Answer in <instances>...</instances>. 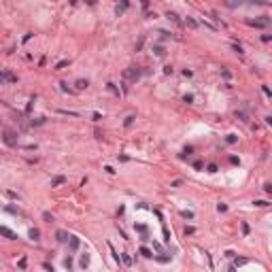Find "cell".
<instances>
[{
  "label": "cell",
  "mask_w": 272,
  "mask_h": 272,
  "mask_svg": "<svg viewBox=\"0 0 272 272\" xmlns=\"http://www.w3.org/2000/svg\"><path fill=\"white\" fill-rule=\"evenodd\" d=\"M85 2H87V4H89V6H94V4H96V2H98V0H85Z\"/></svg>",
  "instance_id": "33"
},
{
  "label": "cell",
  "mask_w": 272,
  "mask_h": 272,
  "mask_svg": "<svg viewBox=\"0 0 272 272\" xmlns=\"http://www.w3.org/2000/svg\"><path fill=\"white\" fill-rule=\"evenodd\" d=\"M166 17H168L170 21H174L177 26H183V21L179 19V15H177V13H172V11H168V13H166Z\"/></svg>",
  "instance_id": "10"
},
{
  "label": "cell",
  "mask_w": 272,
  "mask_h": 272,
  "mask_svg": "<svg viewBox=\"0 0 272 272\" xmlns=\"http://www.w3.org/2000/svg\"><path fill=\"white\" fill-rule=\"evenodd\" d=\"M247 23L253 26V28H266V26L270 23V19H268V17H264V19H249Z\"/></svg>",
  "instance_id": "4"
},
{
  "label": "cell",
  "mask_w": 272,
  "mask_h": 272,
  "mask_svg": "<svg viewBox=\"0 0 272 272\" xmlns=\"http://www.w3.org/2000/svg\"><path fill=\"white\" fill-rule=\"evenodd\" d=\"M106 87H108V89H111V92H113L115 96H119V89H117V85H115V83H108Z\"/></svg>",
  "instance_id": "19"
},
{
  "label": "cell",
  "mask_w": 272,
  "mask_h": 272,
  "mask_svg": "<svg viewBox=\"0 0 272 272\" xmlns=\"http://www.w3.org/2000/svg\"><path fill=\"white\" fill-rule=\"evenodd\" d=\"M17 77L13 75V72H4V70H0V83H15Z\"/></svg>",
  "instance_id": "3"
},
{
  "label": "cell",
  "mask_w": 272,
  "mask_h": 272,
  "mask_svg": "<svg viewBox=\"0 0 272 272\" xmlns=\"http://www.w3.org/2000/svg\"><path fill=\"white\" fill-rule=\"evenodd\" d=\"M56 238H58V242H68V234L64 230H58L56 232Z\"/></svg>",
  "instance_id": "8"
},
{
  "label": "cell",
  "mask_w": 272,
  "mask_h": 272,
  "mask_svg": "<svg viewBox=\"0 0 272 272\" xmlns=\"http://www.w3.org/2000/svg\"><path fill=\"white\" fill-rule=\"evenodd\" d=\"M181 215H183L185 219H194V213H189V211H183V213H181Z\"/></svg>",
  "instance_id": "25"
},
{
  "label": "cell",
  "mask_w": 272,
  "mask_h": 272,
  "mask_svg": "<svg viewBox=\"0 0 272 272\" xmlns=\"http://www.w3.org/2000/svg\"><path fill=\"white\" fill-rule=\"evenodd\" d=\"M270 202L268 200H255V206H268Z\"/></svg>",
  "instance_id": "24"
},
{
  "label": "cell",
  "mask_w": 272,
  "mask_h": 272,
  "mask_svg": "<svg viewBox=\"0 0 272 272\" xmlns=\"http://www.w3.org/2000/svg\"><path fill=\"white\" fill-rule=\"evenodd\" d=\"M225 140H228L230 145H234V142H236V136H234V134H230V136H228V138H225Z\"/></svg>",
  "instance_id": "27"
},
{
  "label": "cell",
  "mask_w": 272,
  "mask_h": 272,
  "mask_svg": "<svg viewBox=\"0 0 272 272\" xmlns=\"http://www.w3.org/2000/svg\"><path fill=\"white\" fill-rule=\"evenodd\" d=\"M217 211H219V213H225V211H228V206L221 202V204H217Z\"/></svg>",
  "instance_id": "23"
},
{
  "label": "cell",
  "mask_w": 272,
  "mask_h": 272,
  "mask_svg": "<svg viewBox=\"0 0 272 272\" xmlns=\"http://www.w3.org/2000/svg\"><path fill=\"white\" fill-rule=\"evenodd\" d=\"M134 119H136V117H134V115H130L128 119H125V125H132V121H134Z\"/></svg>",
  "instance_id": "28"
},
{
  "label": "cell",
  "mask_w": 272,
  "mask_h": 272,
  "mask_svg": "<svg viewBox=\"0 0 272 272\" xmlns=\"http://www.w3.org/2000/svg\"><path fill=\"white\" fill-rule=\"evenodd\" d=\"M64 181H66V177H56V179L51 181V187H60L62 183H64Z\"/></svg>",
  "instance_id": "12"
},
{
  "label": "cell",
  "mask_w": 272,
  "mask_h": 272,
  "mask_svg": "<svg viewBox=\"0 0 272 272\" xmlns=\"http://www.w3.org/2000/svg\"><path fill=\"white\" fill-rule=\"evenodd\" d=\"M121 261H123L125 266H132V257L128 255V253H123V255H121Z\"/></svg>",
  "instance_id": "17"
},
{
  "label": "cell",
  "mask_w": 272,
  "mask_h": 272,
  "mask_svg": "<svg viewBox=\"0 0 272 272\" xmlns=\"http://www.w3.org/2000/svg\"><path fill=\"white\" fill-rule=\"evenodd\" d=\"M43 219L51 223V221H53V215H51V213H43Z\"/></svg>",
  "instance_id": "21"
},
{
  "label": "cell",
  "mask_w": 272,
  "mask_h": 272,
  "mask_svg": "<svg viewBox=\"0 0 272 272\" xmlns=\"http://www.w3.org/2000/svg\"><path fill=\"white\" fill-rule=\"evenodd\" d=\"M66 66H68V60H62L60 64L56 66V70H62V68H66Z\"/></svg>",
  "instance_id": "20"
},
{
  "label": "cell",
  "mask_w": 272,
  "mask_h": 272,
  "mask_svg": "<svg viewBox=\"0 0 272 272\" xmlns=\"http://www.w3.org/2000/svg\"><path fill=\"white\" fill-rule=\"evenodd\" d=\"M136 232H140V234H142V240H149V230H147V225L136 223Z\"/></svg>",
  "instance_id": "7"
},
{
  "label": "cell",
  "mask_w": 272,
  "mask_h": 272,
  "mask_svg": "<svg viewBox=\"0 0 272 272\" xmlns=\"http://www.w3.org/2000/svg\"><path fill=\"white\" fill-rule=\"evenodd\" d=\"M236 117H238L242 123H249V115H247V113H242V111H240V113H236Z\"/></svg>",
  "instance_id": "16"
},
{
  "label": "cell",
  "mask_w": 272,
  "mask_h": 272,
  "mask_svg": "<svg viewBox=\"0 0 272 272\" xmlns=\"http://www.w3.org/2000/svg\"><path fill=\"white\" fill-rule=\"evenodd\" d=\"M164 75H172V66H164Z\"/></svg>",
  "instance_id": "29"
},
{
  "label": "cell",
  "mask_w": 272,
  "mask_h": 272,
  "mask_svg": "<svg viewBox=\"0 0 272 272\" xmlns=\"http://www.w3.org/2000/svg\"><path fill=\"white\" fill-rule=\"evenodd\" d=\"M64 266H66V268H68V270H70V268H72V259H70V257H66V259H64Z\"/></svg>",
  "instance_id": "26"
},
{
  "label": "cell",
  "mask_w": 272,
  "mask_h": 272,
  "mask_svg": "<svg viewBox=\"0 0 272 272\" xmlns=\"http://www.w3.org/2000/svg\"><path fill=\"white\" fill-rule=\"evenodd\" d=\"M192 100H194V96H185L183 98V102H187V104H192Z\"/></svg>",
  "instance_id": "30"
},
{
  "label": "cell",
  "mask_w": 272,
  "mask_h": 272,
  "mask_svg": "<svg viewBox=\"0 0 272 272\" xmlns=\"http://www.w3.org/2000/svg\"><path fill=\"white\" fill-rule=\"evenodd\" d=\"M30 238L32 240H41V232L38 230H30Z\"/></svg>",
  "instance_id": "18"
},
{
  "label": "cell",
  "mask_w": 272,
  "mask_h": 272,
  "mask_svg": "<svg viewBox=\"0 0 272 272\" xmlns=\"http://www.w3.org/2000/svg\"><path fill=\"white\" fill-rule=\"evenodd\" d=\"M87 85H89V81H87V79H85V81H83V79H79V81H77V89H85Z\"/></svg>",
  "instance_id": "14"
},
{
  "label": "cell",
  "mask_w": 272,
  "mask_h": 272,
  "mask_svg": "<svg viewBox=\"0 0 272 272\" xmlns=\"http://www.w3.org/2000/svg\"><path fill=\"white\" fill-rule=\"evenodd\" d=\"M79 244H81V240H79L77 236H68V249H70V251H77Z\"/></svg>",
  "instance_id": "6"
},
{
  "label": "cell",
  "mask_w": 272,
  "mask_h": 272,
  "mask_svg": "<svg viewBox=\"0 0 272 272\" xmlns=\"http://www.w3.org/2000/svg\"><path fill=\"white\" fill-rule=\"evenodd\" d=\"M153 53H155L157 58H164L166 56V49L162 47V45H153Z\"/></svg>",
  "instance_id": "9"
},
{
  "label": "cell",
  "mask_w": 272,
  "mask_h": 272,
  "mask_svg": "<svg viewBox=\"0 0 272 272\" xmlns=\"http://www.w3.org/2000/svg\"><path fill=\"white\" fill-rule=\"evenodd\" d=\"M89 266V255L85 253V255H81V268H87Z\"/></svg>",
  "instance_id": "15"
},
{
  "label": "cell",
  "mask_w": 272,
  "mask_h": 272,
  "mask_svg": "<svg viewBox=\"0 0 272 272\" xmlns=\"http://www.w3.org/2000/svg\"><path fill=\"white\" fill-rule=\"evenodd\" d=\"M0 234H2L4 238H9V240H15V238H17V234H15L13 230H9V228H4V225H0Z\"/></svg>",
  "instance_id": "5"
},
{
  "label": "cell",
  "mask_w": 272,
  "mask_h": 272,
  "mask_svg": "<svg viewBox=\"0 0 272 272\" xmlns=\"http://www.w3.org/2000/svg\"><path fill=\"white\" fill-rule=\"evenodd\" d=\"M185 26H189V28H198V21L196 19H192V17H185V21H183Z\"/></svg>",
  "instance_id": "13"
},
{
  "label": "cell",
  "mask_w": 272,
  "mask_h": 272,
  "mask_svg": "<svg viewBox=\"0 0 272 272\" xmlns=\"http://www.w3.org/2000/svg\"><path fill=\"white\" fill-rule=\"evenodd\" d=\"M270 38H272L270 34H264V36H261V41H264V43H270Z\"/></svg>",
  "instance_id": "31"
},
{
  "label": "cell",
  "mask_w": 272,
  "mask_h": 272,
  "mask_svg": "<svg viewBox=\"0 0 272 272\" xmlns=\"http://www.w3.org/2000/svg\"><path fill=\"white\" fill-rule=\"evenodd\" d=\"M264 192H266V194H270V192H272V187H270V183H266V185H264Z\"/></svg>",
  "instance_id": "32"
},
{
  "label": "cell",
  "mask_w": 272,
  "mask_h": 272,
  "mask_svg": "<svg viewBox=\"0 0 272 272\" xmlns=\"http://www.w3.org/2000/svg\"><path fill=\"white\" fill-rule=\"evenodd\" d=\"M123 77H125V79H130V81H138V77H140V70H138V66H130V68H125Z\"/></svg>",
  "instance_id": "1"
},
{
  "label": "cell",
  "mask_w": 272,
  "mask_h": 272,
  "mask_svg": "<svg viewBox=\"0 0 272 272\" xmlns=\"http://www.w3.org/2000/svg\"><path fill=\"white\" fill-rule=\"evenodd\" d=\"M2 138H4V142L9 145V147H15V145H17V136H15L13 130H4V136H2Z\"/></svg>",
  "instance_id": "2"
},
{
  "label": "cell",
  "mask_w": 272,
  "mask_h": 272,
  "mask_svg": "<svg viewBox=\"0 0 272 272\" xmlns=\"http://www.w3.org/2000/svg\"><path fill=\"white\" fill-rule=\"evenodd\" d=\"M32 123H34V125H43V123H45V117H38V119H32Z\"/></svg>",
  "instance_id": "22"
},
{
  "label": "cell",
  "mask_w": 272,
  "mask_h": 272,
  "mask_svg": "<svg viewBox=\"0 0 272 272\" xmlns=\"http://www.w3.org/2000/svg\"><path fill=\"white\" fill-rule=\"evenodd\" d=\"M140 255H142V257H147V259H151V257H153V251L147 249V247H140Z\"/></svg>",
  "instance_id": "11"
}]
</instances>
